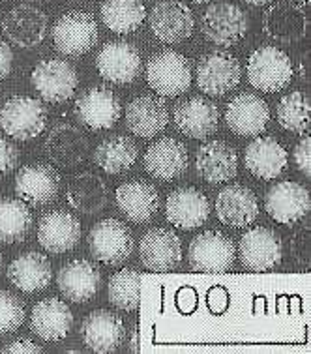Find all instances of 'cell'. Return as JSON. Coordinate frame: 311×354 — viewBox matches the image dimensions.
I'll return each instance as SVG.
<instances>
[{"instance_id":"cell-7","label":"cell","mask_w":311,"mask_h":354,"mask_svg":"<svg viewBox=\"0 0 311 354\" xmlns=\"http://www.w3.org/2000/svg\"><path fill=\"white\" fill-rule=\"evenodd\" d=\"M191 268L208 274H223L234 263L233 240L220 231H205L189 242Z\"/></svg>"},{"instance_id":"cell-6","label":"cell","mask_w":311,"mask_h":354,"mask_svg":"<svg viewBox=\"0 0 311 354\" xmlns=\"http://www.w3.org/2000/svg\"><path fill=\"white\" fill-rule=\"evenodd\" d=\"M242 68L238 58L227 51L202 55L195 68L197 86L208 96H223L234 91L240 83Z\"/></svg>"},{"instance_id":"cell-9","label":"cell","mask_w":311,"mask_h":354,"mask_svg":"<svg viewBox=\"0 0 311 354\" xmlns=\"http://www.w3.org/2000/svg\"><path fill=\"white\" fill-rule=\"evenodd\" d=\"M202 36L216 46L231 47L247 32V17L231 2H218L208 8L201 17Z\"/></svg>"},{"instance_id":"cell-32","label":"cell","mask_w":311,"mask_h":354,"mask_svg":"<svg viewBox=\"0 0 311 354\" xmlns=\"http://www.w3.org/2000/svg\"><path fill=\"white\" fill-rule=\"evenodd\" d=\"M30 328L44 342H60L73 328V313L59 298L39 300L30 315Z\"/></svg>"},{"instance_id":"cell-39","label":"cell","mask_w":311,"mask_h":354,"mask_svg":"<svg viewBox=\"0 0 311 354\" xmlns=\"http://www.w3.org/2000/svg\"><path fill=\"white\" fill-rule=\"evenodd\" d=\"M310 96L305 92H291L278 103L279 126L292 133H305L310 129Z\"/></svg>"},{"instance_id":"cell-19","label":"cell","mask_w":311,"mask_h":354,"mask_svg":"<svg viewBox=\"0 0 311 354\" xmlns=\"http://www.w3.org/2000/svg\"><path fill=\"white\" fill-rule=\"evenodd\" d=\"M139 255L144 268L152 272H169L180 264L182 242L171 229H150L139 242Z\"/></svg>"},{"instance_id":"cell-21","label":"cell","mask_w":311,"mask_h":354,"mask_svg":"<svg viewBox=\"0 0 311 354\" xmlns=\"http://www.w3.org/2000/svg\"><path fill=\"white\" fill-rule=\"evenodd\" d=\"M216 214L223 225L242 229L252 225L259 216V201L252 189L242 184H231L216 195Z\"/></svg>"},{"instance_id":"cell-50","label":"cell","mask_w":311,"mask_h":354,"mask_svg":"<svg viewBox=\"0 0 311 354\" xmlns=\"http://www.w3.org/2000/svg\"><path fill=\"white\" fill-rule=\"evenodd\" d=\"M0 266H2V253H0Z\"/></svg>"},{"instance_id":"cell-26","label":"cell","mask_w":311,"mask_h":354,"mask_svg":"<svg viewBox=\"0 0 311 354\" xmlns=\"http://www.w3.org/2000/svg\"><path fill=\"white\" fill-rule=\"evenodd\" d=\"M122 319L109 309H96L81 324V339L94 353H113L124 342Z\"/></svg>"},{"instance_id":"cell-37","label":"cell","mask_w":311,"mask_h":354,"mask_svg":"<svg viewBox=\"0 0 311 354\" xmlns=\"http://www.w3.org/2000/svg\"><path fill=\"white\" fill-rule=\"evenodd\" d=\"M32 229V212L21 199H0V242H23Z\"/></svg>"},{"instance_id":"cell-23","label":"cell","mask_w":311,"mask_h":354,"mask_svg":"<svg viewBox=\"0 0 311 354\" xmlns=\"http://www.w3.org/2000/svg\"><path fill=\"white\" fill-rule=\"evenodd\" d=\"M165 216L171 225L182 231L205 225L210 216V203L207 195L195 187H178L171 192L165 203Z\"/></svg>"},{"instance_id":"cell-29","label":"cell","mask_w":311,"mask_h":354,"mask_svg":"<svg viewBox=\"0 0 311 354\" xmlns=\"http://www.w3.org/2000/svg\"><path fill=\"white\" fill-rule=\"evenodd\" d=\"M118 210L133 223H147L160 210V194L152 184L143 180L124 182L115 194Z\"/></svg>"},{"instance_id":"cell-22","label":"cell","mask_w":311,"mask_h":354,"mask_svg":"<svg viewBox=\"0 0 311 354\" xmlns=\"http://www.w3.org/2000/svg\"><path fill=\"white\" fill-rule=\"evenodd\" d=\"M81 240V223L68 210H51L41 216L38 225L39 245L49 253L72 252Z\"/></svg>"},{"instance_id":"cell-27","label":"cell","mask_w":311,"mask_h":354,"mask_svg":"<svg viewBox=\"0 0 311 354\" xmlns=\"http://www.w3.org/2000/svg\"><path fill=\"white\" fill-rule=\"evenodd\" d=\"M175 124L178 131L186 137L205 139L218 129L220 111L218 105L207 97H189L175 107Z\"/></svg>"},{"instance_id":"cell-47","label":"cell","mask_w":311,"mask_h":354,"mask_svg":"<svg viewBox=\"0 0 311 354\" xmlns=\"http://www.w3.org/2000/svg\"><path fill=\"white\" fill-rule=\"evenodd\" d=\"M244 2L252 4V6H265V4H268L270 0H244Z\"/></svg>"},{"instance_id":"cell-2","label":"cell","mask_w":311,"mask_h":354,"mask_svg":"<svg viewBox=\"0 0 311 354\" xmlns=\"http://www.w3.org/2000/svg\"><path fill=\"white\" fill-rule=\"evenodd\" d=\"M47 124L44 103L30 96L10 97L0 111V126L15 141H28L38 137Z\"/></svg>"},{"instance_id":"cell-12","label":"cell","mask_w":311,"mask_h":354,"mask_svg":"<svg viewBox=\"0 0 311 354\" xmlns=\"http://www.w3.org/2000/svg\"><path fill=\"white\" fill-rule=\"evenodd\" d=\"M122 115V105L115 92L107 86H92L75 102L77 120L91 129L113 128Z\"/></svg>"},{"instance_id":"cell-31","label":"cell","mask_w":311,"mask_h":354,"mask_svg":"<svg viewBox=\"0 0 311 354\" xmlns=\"http://www.w3.org/2000/svg\"><path fill=\"white\" fill-rule=\"evenodd\" d=\"M169 122L167 105L158 96H139L126 107V126L131 133L152 139L162 133Z\"/></svg>"},{"instance_id":"cell-11","label":"cell","mask_w":311,"mask_h":354,"mask_svg":"<svg viewBox=\"0 0 311 354\" xmlns=\"http://www.w3.org/2000/svg\"><path fill=\"white\" fill-rule=\"evenodd\" d=\"M96 68L105 81L128 84L141 73L143 60L135 46L128 41H109L97 53Z\"/></svg>"},{"instance_id":"cell-43","label":"cell","mask_w":311,"mask_h":354,"mask_svg":"<svg viewBox=\"0 0 311 354\" xmlns=\"http://www.w3.org/2000/svg\"><path fill=\"white\" fill-rule=\"evenodd\" d=\"M294 165L299 169L300 173L305 174V176H311V139L308 136H304L296 142L294 147Z\"/></svg>"},{"instance_id":"cell-4","label":"cell","mask_w":311,"mask_h":354,"mask_svg":"<svg viewBox=\"0 0 311 354\" xmlns=\"http://www.w3.org/2000/svg\"><path fill=\"white\" fill-rule=\"evenodd\" d=\"M88 250L100 263L117 266L133 252V234L130 227L118 219H102L88 232Z\"/></svg>"},{"instance_id":"cell-35","label":"cell","mask_w":311,"mask_h":354,"mask_svg":"<svg viewBox=\"0 0 311 354\" xmlns=\"http://www.w3.org/2000/svg\"><path fill=\"white\" fill-rule=\"evenodd\" d=\"M137 147L130 137L113 136L100 142L94 150V161L107 174L126 173L135 163Z\"/></svg>"},{"instance_id":"cell-25","label":"cell","mask_w":311,"mask_h":354,"mask_svg":"<svg viewBox=\"0 0 311 354\" xmlns=\"http://www.w3.org/2000/svg\"><path fill=\"white\" fill-rule=\"evenodd\" d=\"M57 285L62 297L68 298L70 302L83 304L97 295L102 285V274L91 261L75 259L60 268L57 274Z\"/></svg>"},{"instance_id":"cell-34","label":"cell","mask_w":311,"mask_h":354,"mask_svg":"<svg viewBox=\"0 0 311 354\" xmlns=\"http://www.w3.org/2000/svg\"><path fill=\"white\" fill-rule=\"evenodd\" d=\"M107 186L94 173H79L68 184L66 199L73 210L86 216L102 212L107 205Z\"/></svg>"},{"instance_id":"cell-30","label":"cell","mask_w":311,"mask_h":354,"mask_svg":"<svg viewBox=\"0 0 311 354\" xmlns=\"http://www.w3.org/2000/svg\"><path fill=\"white\" fill-rule=\"evenodd\" d=\"M287 150L274 137H257L246 147L244 165L253 176L274 180L287 167Z\"/></svg>"},{"instance_id":"cell-16","label":"cell","mask_w":311,"mask_h":354,"mask_svg":"<svg viewBox=\"0 0 311 354\" xmlns=\"http://www.w3.org/2000/svg\"><path fill=\"white\" fill-rule=\"evenodd\" d=\"M263 30L270 39L279 44H296L308 32L305 10L291 0H279L266 10Z\"/></svg>"},{"instance_id":"cell-48","label":"cell","mask_w":311,"mask_h":354,"mask_svg":"<svg viewBox=\"0 0 311 354\" xmlns=\"http://www.w3.org/2000/svg\"><path fill=\"white\" fill-rule=\"evenodd\" d=\"M191 2H195V4H202V2H208V0H191Z\"/></svg>"},{"instance_id":"cell-45","label":"cell","mask_w":311,"mask_h":354,"mask_svg":"<svg viewBox=\"0 0 311 354\" xmlns=\"http://www.w3.org/2000/svg\"><path fill=\"white\" fill-rule=\"evenodd\" d=\"M12 62H13V53L10 49L4 39H0V81L6 79L12 71Z\"/></svg>"},{"instance_id":"cell-5","label":"cell","mask_w":311,"mask_h":354,"mask_svg":"<svg viewBox=\"0 0 311 354\" xmlns=\"http://www.w3.org/2000/svg\"><path fill=\"white\" fill-rule=\"evenodd\" d=\"M53 44L66 57H81L97 41V23L88 12H68L53 26Z\"/></svg>"},{"instance_id":"cell-20","label":"cell","mask_w":311,"mask_h":354,"mask_svg":"<svg viewBox=\"0 0 311 354\" xmlns=\"http://www.w3.org/2000/svg\"><path fill=\"white\" fill-rule=\"evenodd\" d=\"M195 173L212 186L233 180L238 173L236 150L223 141L205 142L195 154Z\"/></svg>"},{"instance_id":"cell-15","label":"cell","mask_w":311,"mask_h":354,"mask_svg":"<svg viewBox=\"0 0 311 354\" xmlns=\"http://www.w3.org/2000/svg\"><path fill=\"white\" fill-rule=\"evenodd\" d=\"M60 174L46 163H30L19 169L15 176V195L30 206L49 205L57 199Z\"/></svg>"},{"instance_id":"cell-44","label":"cell","mask_w":311,"mask_h":354,"mask_svg":"<svg viewBox=\"0 0 311 354\" xmlns=\"http://www.w3.org/2000/svg\"><path fill=\"white\" fill-rule=\"evenodd\" d=\"M4 354H39L44 353V348L39 347V345H36L34 342H30V339H15V342H12L8 347H4V351H2Z\"/></svg>"},{"instance_id":"cell-24","label":"cell","mask_w":311,"mask_h":354,"mask_svg":"<svg viewBox=\"0 0 311 354\" xmlns=\"http://www.w3.org/2000/svg\"><path fill=\"white\" fill-rule=\"evenodd\" d=\"M144 169L158 180H176L188 169V150L175 137H163L144 152Z\"/></svg>"},{"instance_id":"cell-1","label":"cell","mask_w":311,"mask_h":354,"mask_svg":"<svg viewBox=\"0 0 311 354\" xmlns=\"http://www.w3.org/2000/svg\"><path fill=\"white\" fill-rule=\"evenodd\" d=\"M147 83L158 96H180L191 84L189 60L176 51L156 53L147 64Z\"/></svg>"},{"instance_id":"cell-49","label":"cell","mask_w":311,"mask_h":354,"mask_svg":"<svg viewBox=\"0 0 311 354\" xmlns=\"http://www.w3.org/2000/svg\"><path fill=\"white\" fill-rule=\"evenodd\" d=\"M300 2H304V4H308V2H310V0H300Z\"/></svg>"},{"instance_id":"cell-38","label":"cell","mask_w":311,"mask_h":354,"mask_svg":"<svg viewBox=\"0 0 311 354\" xmlns=\"http://www.w3.org/2000/svg\"><path fill=\"white\" fill-rule=\"evenodd\" d=\"M109 302L122 311H135L141 302V274L133 268L113 274L107 285Z\"/></svg>"},{"instance_id":"cell-28","label":"cell","mask_w":311,"mask_h":354,"mask_svg":"<svg viewBox=\"0 0 311 354\" xmlns=\"http://www.w3.org/2000/svg\"><path fill=\"white\" fill-rule=\"evenodd\" d=\"M44 149L55 165L70 169L83 163L88 154V141L83 131L72 124H59L49 131Z\"/></svg>"},{"instance_id":"cell-40","label":"cell","mask_w":311,"mask_h":354,"mask_svg":"<svg viewBox=\"0 0 311 354\" xmlns=\"http://www.w3.org/2000/svg\"><path fill=\"white\" fill-rule=\"evenodd\" d=\"M25 321V304L10 290H0V334H12Z\"/></svg>"},{"instance_id":"cell-3","label":"cell","mask_w":311,"mask_h":354,"mask_svg":"<svg viewBox=\"0 0 311 354\" xmlns=\"http://www.w3.org/2000/svg\"><path fill=\"white\" fill-rule=\"evenodd\" d=\"M292 62L285 53L274 46L259 47L247 60V81L263 92H279L291 83Z\"/></svg>"},{"instance_id":"cell-13","label":"cell","mask_w":311,"mask_h":354,"mask_svg":"<svg viewBox=\"0 0 311 354\" xmlns=\"http://www.w3.org/2000/svg\"><path fill=\"white\" fill-rule=\"evenodd\" d=\"M150 30L163 44H178L188 39L194 32V13L184 2L162 0L149 15Z\"/></svg>"},{"instance_id":"cell-46","label":"cell","mask_w":311,"mask_h":354,"mask_svg":"<svg viewBox=\"0 0 311 354\" xmlns=\"http://www.w3.org/2000/svg\"><path fill=\"white\" fill-rule=\"evenodd\" d=\"M131 347L130 351L131 353H139V330H137V326L133 328V332H131Z\"/></svg>"},{"instance_id":"cell-33","label":"cell","mask_w":311,"mask_h":354,"mask_svg":"<svg viewBox=\"0 0 311 354\" xmlns=\"http://www.w3.org/2000/svg\"><path fill=\"white\" fill-rule=\"evenodd\" d=\"M8 279L15 289L23 292H39L49 287L53 279V268L49 259L38 252H26L13 259L8 266Z\"/></svg>"},{"instance_id":"cell-36","label":"cell","mask_w":311,"mask_h":354,"mask_svg":"<svg viewBox=\"0 0 311 354\" xmlns=\"http://www.w3.org/2000/svg\"><path fill=\"white\" fill-rule=\"evenodd\" d=\"M147 17L143 0H105L102 4V21L111 32L130 34L143 25Z\"/></svg>"},{"instance_id":"cell-18","label":"cell","mask_w":311,"mask_h":354,"mask_svg":"<svg viewBox=\"0 0 311 354\" xmlns=\"http://www.w3.org/2000/svg\"><path fill=\"white\" fill-rule=\"evenodd\" d=\"M49 19L39 8L32 4H19L6 13L2 30L12 44L23 49H32L46 39Z\"/></svg>"},{"instance_id":"cell-14","label":"cell","mask_w":311,"mask_h":354,"mask_svg":"<svg viewBox=\"0 0 311 354\" xmlns=\"http://www.w3.org/2000/svg\"><path fill=\"white\" fill-rule=\"evenodd\" d=\"M310 192L299 182H279L268 189L265 199L266 214L283 225L296 223L310 212Z\"/></svg>"},{"instance_id":"cell-41","label":"cell","mask_w":311,"mask_h":354,"mask_svg":"<svg viewBox=\"0 0 311 354\" xmlns=\"http://www.w3.org/2000/svg\"><path fill=\"white\" fill-rule=\"evenodd\" d=\"M291 255L299 266H310V225L305 223L291 236Z\"/></svg>"},{"instance_id":"cell-10","label":"cell","mask_w":311,"mask_h":354,"mask_svg":"<svg viewBox=\"0 0 311 354\" xmlns=\"http://www.w3.org/2000/svg\"><path fill=\"white\" fill-rule=\"evenodd\" d=\"M32 86L46 102L60 103L70 100L77 88V73L66 60H41L30 75Z\"/></svg>"},{"instance_id":"cell-17","label":"cell","mask_w":311,"mask_h":354,"mask_svg":"<svg viewBox=\"0 0 311 354\" xmlns=\"http://www.w3.org/2000/svg\"><path fill=\"white\" fill-rule=\"evenodd\" d=\"M270 120L268 103L252 92L234 96L225 111V122L229 129L240 137H255L263 133Z\"/></svg>"},{"instance_id":"cell-42","label":"cell","mask_w":311,"mask_h":354,"mask_svg":"<svg viewBox=\"0 0 311 354\" xmlns=\"http://www.w3.org/2000/svg\"><path fill=\"white\" fill-rule=\"evenodd\" d=\"M19 161V149L10 139L0 136V176L15 169Z\"/></svg>"},{"instance_id":"cell-8","label":"cell","mask_w":311,"mask_h":354,"mask_svg":"<svg viewBox=\"0 0 311 354\" xmlns=\"http://www.w3.org/2000/svg\"><path fill=\"white\" fill-rule=\"evenodd\" d=\"M238 257L247 270L266 272L278 266L283 257V245L278 232L268 227H253L242 234Z\"/></svg>"}]
</instances>
